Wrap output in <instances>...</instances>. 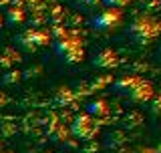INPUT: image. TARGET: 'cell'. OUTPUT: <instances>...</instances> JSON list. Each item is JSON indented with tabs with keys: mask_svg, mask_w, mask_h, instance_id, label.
I'll use <instances>...</instances> for the list:
<instances>
[{
	"mask_svg": "<svg viewBox=\"0 0 161 153\" xmlns=\"http://www.w3.org/2000/svg\"><path fill=\"white\" fill-rule=\"evenodd\" d=\"M129 37L133 42L137 44H147L151 40H155L161 32V22L157 18L149 16V14H139L137 18H133V22L129 24Z\"/></svg>",
	"mask_w": 161,
	"mask_h": 153,
	"instance_id": "cell-1",
	"label": "cell"
},
{
	"mask_svg": "<svg viewBox=\"0 0 161 153\" xmlns=\"http://www.w3.org/2000/svg\"><path fill=\"white\" fill-rule=\"evenodd\" d=\"M58 57H63L67 63L75 65V63H80L85 59V48H83V42L77 38V37H64L57 40V47H54Z\"/></svg>",
	"mask_w": 161,
	"mask_h": 153,
	"instance_id": "cell-2",
	"label": "cell"
},
{
	"mask_svg": "<svg viewBox=\"0 0 161 153\" xmlns=\"http://www.w3.org/2000/svg\"><path fill=\"white\" fill-rule=\"evenodd\" d=\"M91 22L99 32H111L123 24V12L119 8H105L99 14H95Z\"/></svg>",
	"mask_w": 161,
	"mask_h": 153,
	"instance_id": "cell-3",
	"label": "cell"
},
{
	"mask_svg": "<svg viewBox=\"0 0 161 153\" xmlns=\"http://www.w3.org/2000/svg\"><path fill=\"white\" fill-rule=\"evenodd\" d=\"M70 133L75 137H79V139H91V137H95V133H97V123L93 121V117L89 113L77 115L73 125H70Z\"/></svg>",
	"mask_w": 161,
	"mask_h": 153,
	"instance_id": "cell-4",
	"label": "cell"
},
{
	"mask_svg": "<svg viewBox=\"0 0 161 153\" xmlns=\"http://www.w3.org/2000/svg\"><path fill=\"white\" fill-rule=\"evenodd\" d=\"M18 42L24 44L26 48L44 47V44L50 42V34L47 30H40V28H30V30H24V32L18 37Z\"/></svg>",
	"mask_w": 161,
	"mask_h": 153,
	"instance_id": "cell-5",
	"label": "cell"
},
{
	"mask_svg": "<svg viewBox=\"0 0 161 153\" xmlns=\"http://www.w3.org/2000/svg\"><path fill=\"white\" fill-rule=\"evenodd\" d=\"M153 85L149 83V81H145V79H141L137 87H135L131 93L125 97V99H129L131 103H145V101H151L153 99Z\"/></svg>",
	"mask_w": 161,
	"mask_h": 153,
	"instance_id": "cell-6",
	"label": "cell"
},
{
	"mask_svg": "<svg viewBox=\"0 0 161 153\" xmlns=\"http://www.w3.org/2000/svg\"><path fill=\"white\" fill-rule=\"evenodd\" d=\"M93 63H95V67H99V69H115L119 65V57L113 48H103L101 53L95 54Z\"/></svg>",
	"mask_w": 161,
	"mask_h": 153,
	"instance_id": "cell-7",
	"label": "cell"
},
{
	"mask_svg": "<svg viewBox=\"0 0 161 153\" xmlns=\"http://www.w3.org/2000/svg\"><path fill=\"white\" fill-rule=\"evenodd\" d=\"M141 81V76H137V75H125V76H121V79H117L115 81V91L117 93H121L123 97H127L131 91L137 87V83Z\"/></svg>",
	"mask_w": 161,
	"mask_h": 153,
	"instance_id": "cell-8",
	"label": "cell"
},
{
	"mask_svg": "<svg viewBox=\"0 0 161 153\" xmlns=\"http://www.w3.org/2000/svg\"><path fill=\"white\" fill-rule=\"evenodd\" d=\"M87 111H89L91 117H105L109 113V105H107L105 99H97V101H93V103H89Z\"/></svg>",
	"mask_w": 161,
	"mask_h": 153,
	"instance_id": "cell-9",
	"label": "cell"
},
{
	"mask_svg": "<svg viewBox=\"0 0 161 153\" xmlns=\"http://www.w3.org/2000/svg\"><path fill=\"white\" fill-rule=\"evenodd\" d=\"M6 20H8V24H22L26 20V12L20 6H12L6 12Z\"/></svg>",
	"mask_w": 161,
	"mask_h": 153,
	"instance_id": "cell-10",
	"label": "cell"
},
{
	"mask_svg": "<svg viewBox=\"0 0 161 153\" xmlns=\"http://www.w3.org/2000/svg\"><path fill=\"white\" fill-rule=\"evenodd\" d=\"M73 99H75V95L70 93L69 89H60L58 95H57V101H58V103H63V105H69Z\"/></svg>",
	"mask_w": 161,
	"mask_h": 153,
	"instance_id": "cell-11",
	"label": "cell"
},
{
	"mask_svg": "<svg viewBox=\"0 0 161 153\" xmlns=\"http://www.w3.org/2000/svg\"><path fill=\"white\" fill-rule=\"evenodd\" d=\"M103 2L107 4L109 8H119V10H121L123 6H127V4L131 2V0H103Z\"/></svg>",
	"mask_w": 161,
	"mask_h": 153,
	"instance_id": "cell-12",
	"label": "cell"
},
{
	"mask_svg": "<svg viewBox=\"0 0 161 153\" xmlns=\"http://www.w3.org/2000/svg\"><path fill=\"white\" fill-rule=\"evenodd\" d=\"M4 63L2 65H14V63H16V60H18V54L16 53H14V50H6V53H4Z\"/></svg>",
	"mask_w": 161,
	"mask_h": 153,
	"instance_id": "cell-13",
	"label": "cell"
},
{
	"mask_svg": "<svg viewBox=\"0 0 161 153\" xmlns=\"http://www.w3.org/2000/svg\"><path fill=\"white\" fill-rule=\"evenodd\" d=\"M57 127H58V129H57V131H53V137H54V139H64V137H67V133H69V131L64 129L63 125H57Z\"/></svg>",
	"mask_w": 161,
	"mask_h": 153,
	"instance_id": "cell-14",
	"label": "cell"
},
{
	"mask_svg": "<svg viewBox=\"0 0 161 153\" xmlns=\"http://www.w3.org/2000/svg\"><path fill=\"white\" fill-rule=\"evenodd\" d=\"M153 111H155V115H161V93L153 99Z\"/></svg>",
	"mask_w": 161,
	"mask_h": 153,
	"instance_id": "cell-15",
	"label": "cell"
},
{
	"mask_svg": "<svg viewBox=\"0 0 161 153\" xmlns=\"http://www.w3.org/2000/svg\"><path fill=\"white\" fill-rule=\"evenodd\" d=\"M18 76H20V73H12V75H6V79H4V81H6V83H16V81H18Z\"/></svg>",
	"mask_w": 161,
	"mask_h": 153,
	"instance_id": "cell-16",
	"label": "cell"
},
{
	"mask_svg": "<svg viewBox=\"0 0 161 153\" xmlns=\"http://www.w3.org/2000/svg\"><path fill=\"white\" fill-rule=\"evenodd\" d=\"M83 2L87 4V6H97V4H101L103 0H83Z\"/></svg>",
	"mask_w": 161,
	"mask_h": 153,
	"instance_id": "cell-17",
	"label": "cell"
},
{
	"mask_svg": "<svg viewBox=\"0 0 161 153\" xmlns=\"http://www.w3.org/2000/svg\"><path fill=\"white\" fill-rule=\"evenodd\" d=\"M135 153H153V149H149V147H143V149H139V151H135Z\"/></svg>",
	"mask_w": 161,
	"mask_h": 153,
	"instance_id": "cell-18",
	"label": "cell"
},
{
	"mask_svg": "<svg viewBox=\"0 0 161 153\" xmlns=\"http://www.w3.org/2000/svg\"><path fill=\"white\" fill-rule=\"evenodd\" d=\"M153 153H161V145H159V147H155V149H153Z\"/></svg>",
	"mask_w": 161,
	"mask_h": 153,
	"instance_id": "cell-19",
	"label": "cell"
},
{
	"mask_svg": "<svg viewBox=\"0 0 161 153\" xmlns=\"http://www.w3.org/2000/svg\"><path fill=\"white\" fill-rule=\"evenodd\" d=\"M0 26H2V14H0Z\"/></svg>",
	"mask_w": 161,
	"mask_h": 153,
	"instance_id": "cell-20",
	"label": "cell"
},
{
	"mask_svg": "<svg viewBox=\"0 0 161 153\" xmlns=\"http://www.w3.org/2000/svg\"><path fill=\"white\" fill-rule=\"evenodd\" d=\"M0 153H10V151H0Z\"/></svg>",
	"mask_w": 161,
	"mask_h": 153,
	"instance_id": "cell-21",
	"label": "cell"
},
{
	"mask_svg": "<svg viewBox=\"0 0 161 153\" xmlns=\"http://www.w3.org/2000/svg\"><path fill=\"white\" fill-rule=\"evenodd\" d=\"M0 143H2V135H0Z\"/></svg>",
	"mask_w": 161,
	"mask_h": 153,
	"instance_id": "cell-22",
	"label": "cell"
},
{
	"mask_svg": "<svg viewBox=\"0 0 161 153\" xmlns=\"http://www.w3.org/2000/svg\"><path fill=\"white\" fill-rule=\"evenodd\" d=\"M159 6H161V0H159Z\"/></svg>",
	"mask_w": 161,
	"mask_h": 153,
	"instance_id": "cell-23",
	"label": "cell"
}]
</instances>
